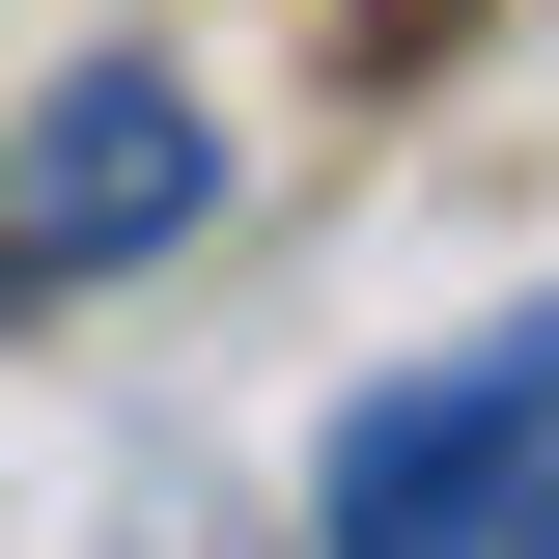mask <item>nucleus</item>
<instances>
[{
	"instance_id": "f257e3e1",
	"label": "nucleus",
	"mask_w": 559,
	"mask_h": 559,
	"mask_svg": "<svg viewBox=\"0 0 559 559\" xmlns=\"http://www.w3.org/2000/svg\"><path fill=\"white\" fill-rule=\"evenodd\" d=\"M197 224H224V112L168 57H84V84L0 112V308H84V280L197 252Z\"/></svg>"
},
{
	"instance_id": "f03ea898",
	"label": "nucleus",
	"mask_w": 559,
	"mask_h": 559,
	"mask_svg": "<svg viewBox=\"0 0 559 559\" xmlns=\"http://www.w3.org/2000/svg\"><path fill=\"white\" fill-rule=\"evenodd\" d=\"M336 559H559V308L336 419Z\"/></svg>"
}]
</instances>
